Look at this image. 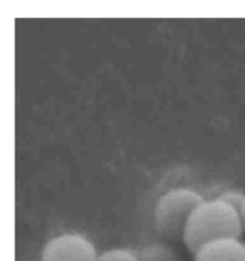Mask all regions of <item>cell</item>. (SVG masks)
<instances>
[{
  "label": "cell",
  "instance_id": "obj_1",
  "mask_svg": "<svg viewBox=\"0 0 245 261\" xmlns=\"http://www.w3.org/2000/svg\"><path fill=\"white\" fill-rule=\"evenodd\" d=\"M242 229L239 211L218 198L204 199L189 218L183 241L195 254L202 246L214 240L224 237L240 239Z\"/></svg>",
  "mask_w": 245,
  "mask_h": 261
},
{
  "label": "cell",
  "instance_id": "obj_2",
  "mask_svg": "<svg viewBox=\"0 0 245 261\" xmlns=\"http://www.w3.org/2000/svg\"><path fill=\"white\" fill-rule=\"evenodd\" d=\"M203 200V196L190 188L166 191L153 212V226L157 233L166 240H183L189 218Z\"/></svg>",
  "mask_w": 245,
  "mask_h": 261
},
{
  "label": "cell",
  "instance_id": "obj_3",
  "mask_svg": "<svg viewBox=\"0 0 245 261\" xmlns=\"http://www.w3.org/2000/svg\"><path fill=\"white\" fill-rule=\"evenodd\" d=\"M93 242L78 232H65L48 240L41 251V261H97Z\"/></svg>",
  "mask_w": 245,
  "mask_h": 261
},
{
  "label": "cell",
  "instance_id": "obj_4",
  "mask_svg": "<svg viewBox=\"0 0 245 261\" xmlns=\"http://www.w3.org/2000/svg\"><path fill=\"white\" fill-rule=\"evenodd\" d=\"M194 261H245V244L236 237H224L202 246Z\"/></svg>",
  "mask_w": 245,
  "mask_h": 261
},
{
  "label": "cell",
  "instance_id": "obj_5",
  "mask_svg": "<svg viewBox=\"0 0 245 261\" xmlns=\"http://www.w3.org/2000/svg\"><path fill=\"white\" fill-rule=\"evenodd\" d=\"M137 254L139 261H180V257L174 249L161 242L147 245Z\"/></svg>",
  "mask_w": 245,
  "mask_h": 261
},
{
  "label": "cell",
  "instance_id": "obj_6",
  "mask_svg": "<svg viewBox=\"0 0 245 261\" xmlns=\"http://www.w3.org/2000/svg\"><path fill=\"white\" fill-rule=\"evenodd\" d=\"M97 261H139L137 252L129 249L115 247L99 254Z\"/></svg>",
  "mask_w": 245,
  "mask_h": 261
},
{
  "label": "cell",
  "instance_id": "obj_7",
  "mask_svg": "<svg viewBox=\"0 0 245 261\" xmlns=\"http://www.w3.org/2000/svg\"><path fill=\"white\" fill-rule=\"evenodd\" d=\"M217 198L224 200L225 203H227L239 212L241 211L242 205L245 203V194L240 190H226L221 193V195L217 196Z\"/></svg>",
  "mask_w": 245,
  "mask_h": 261
},
{
  "label": "cell",
  "instance_id": "obj_8",
  "mask_svg": "<svg viewBox=\"0 0 245 261\" xmlns=\"http://www.w3.org/2000/svg\"><path fill=\"white\" fill-rule=\"evenodd\" d=\"M240 216H241L242 226H244V229H245V203H244V205H242L241 211H240Z\"/></svg>",
  "mask_w": 245,
  "mask_h": 261
}]
</instances>
